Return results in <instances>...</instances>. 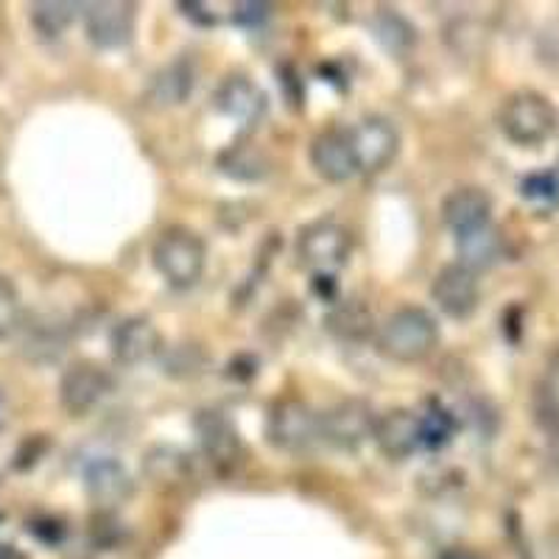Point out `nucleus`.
<instances>
[{
	"mask_svg": "<svg viewBox=\"0 0 559 559\" xmlns=\"http://www.w3.org/2000/svg\"><path fill=\"white\" fill-rule=\"evenodd\" d=\"M431 297L439 311L448 313L451 319H467L478 308V299H481L476 272H471L462 263H448L433 277Z\"/></svg>",
	"mask_w": 559,
	"mask_h": 559,
	"instance_id": "obj_10",
	"label": "nucleus"
},
{
	"mask_svg": "<svg viewBox=\"0 0 559 559\" xmlns=\"http://www.w3.org/2000/svg\"><path fill=\"white\" fill-rule=\"evenodd\" d=\"M210 356L204 353L199 344L182 342L177 347H168L166 356H163V367L171 378H185V381H191V378L202 376L204 367H207Z\"/></svg>",
	"mask_w": 559,
	"mask_h": 559,
	"instance_id": "obj_25",
	"label": "nucleus"
},
{
	"mask_svg": "<svg viewBox=\"0 0 559 559\" xmlns=\"http://www.w3.org/2000/svg\"><path fill=\"white\" fill-rule=\"evenodd\" d=\"M112 389V378L104 367L93 361H79L64 369L62 381H59V403L68 414L82 417L93 412Z\"/></svg>",
	"mask_w": 559,
	"mask_h": 559,
	"instance_id": "obj_9",
	"label": "nucleus"
},
{
	"mask_svg": "<svg viewBox=\"0 0 559 559\" xmlns=\"http://www.w3.org/2000/svg\"><path fill=\"white\" fill-rule=\"evenodd\" d=\"M456 249L462 266H467L471 272H481V269H489L501 258L503 238L492 224H487V227L473 229L467 236H459Z\"/></svg>",
	"mask_w": 559,
	"mask_h": 559,
	"instance_id": "obj_22",
	"label": "nucleus"
},
{
	"mask_svg": "<svg viewBox=\"0 0 559 559\" xmlns=\"http://www.w3.org/2000/svg\"><path fill=\"white\" fill-rule=\"evenodd\" d=\"M523 193H526L528 199H554L559 197V182L557 177H551V174H534V177H528L526 182H523Z\"/></svg>",
	"mask_w": 559,
	"mask_h": 559,
	"instance_id": "obj_30",
	"label": "nucleus"
},
{
	"mask_svg": "<svg viewBox=\"0 0 559 559\" xmlns=\"http://www.w3.org/2000/svg\"><path fill=\"white\" fill-rule=\"evenodd\" d=\"M79 7L76 3H59V0H48V3H34L32 7V26L43 37H59L68 32L76 20Z\"/></svg>",
	"mask_w": 559,
	"mask_h": 559,
	"instance_id": "obj_24",
	"label": "nucleus"
},
{
	"mask_svg": "<svg viewBox=\"0 0 559 559\" xmlns=\"http://www.w3.org/2000/svg\"><path fill=\"white\" fill-rule=\"evenodd\" d=\"M7 417H9V397L7 392H3V386H0V428L7 426Z\"/></svg>",
	"mask_w": 559,
	"mask_h": 559,
	"instance_id": "obj_32",
	"label": "nucleus"
},
{
	"mask_svg": "<svg viewBox=\"0 0 559 559\" xmlns=\"http://www.w3.org/2000/svg\"><path fill=\"white\" fill-rule=\"evenodd\" d=\"M349 249H353L349 229L331 218L306 224L297 236L299 263L317 274H333L342 269L349 258Z\"/></svg>",
	"mask_w": 559,
	"mask_h": 559,
	"instance_id": "obj_5",
	"label": "nucleus"
},
{
	"mask_svg": "<svg viewBox=\"0 0 559 559\" xmlns=\"http://www.w3.org/2000/svg\"><path fill=\"white\" fill-rule=\"evenodd\" d=\"M23 302L9 277H0V338L17 336L23 328Z\"/></svg>",
	"mask_w": 559,
	"mask_h": 559,
	"instance_id": "obj_26",
	"label": "nucleus"
},
{
	"mask_svg": "<svg viewBox=\"0 0 559 559\" xmlns=\"http://www.w3.org/2000/svg\"><path fill=\"white\" fill-rule=\"evenodd\" d=\"M498 129L515 146H543L559 129V112L554 102L537 90H518L503 98L498 109Z\"/></svg>",
	"mask_w": 559,
	"mask_h": 559,
	"instance_id": "obj_2",
	"label": "nucleus"
},
{
	"mask_svg": "<svg viewBox=\"0 0 559 559\" xmlns=\"http://www.w3.org/2000/svg\"><path fill=\"white\" fill-rule=\"evenodd\" d=\"M138 9L127 0H98L84 7V32L96 48L115 51L129 45L134 34Z\"/></svg>",
	"mask_w": 559,
	"mask_h": 559,
	"instance_id": "obj_8",
	"label": "nucleus"
},
{
	"mask_svg": "<svg viewBox=\"0 0 559 559\" xmlns=\"http://www.w3.org/2000/svg\"><path fill=\"white\" fill-rule=\"evenodd\" d=\"M534 419L551 437H559V392L551 383H540L534 392Z\"/></svg>",
	"mask_w": 559,
	"mask_h": 559,
	"instance_id": "obj_27",
	"label": "nucleus"
},
{
	"mask_svg": "<svg viewBox=\"0 0 559 559\" xmlns=\"http://www.w3.org/2000/svg\"><path fill=\"white\" fill-rule=\"evenodd\" d=\"M489 218H492V199L478 185H459L442 199V222L456 238L487 227Z\"/></svg>",
	"mask_w": 559,
	"mask_h": 559,
	"instance_id": "obj_14",
	"label": "nucleus"
},
{
	"mask_svg": "<svg viewBox=\"0 0 559 559\" xmlns=\"http://www.w3.org/2000/svg\"><path fill=\"white\" fill-rule=\"evenodd\" d=\"M349 143H353L358 171L378 174L392 166L401 152V132L383 115H367L349 129Z\"/></svg>",
	"mask_w": 559,
	"mask_h": 559,
	"instance_id": "obj_6",
	"label": "nucleus"
},
{
	"mask_svg": "<svg viewBox=\"0 0 559 559\" xmlns=\"http://www.w3.org/2000/svg\"><path fill=\"white\" fill-rule=\"evenodd\" d=\"M109 347L121 367H138L163 353V338H159L157 324L148 317H129L112 331Z\"/></svg>",
	"mask_w": 559,
	"mask_h": 559,
	"instance_id": "obj_13",
	"label": "nucleus"
},
{
	"mask_svg": "<svg viewBox=\"0 0 559 559\" xmlns=\"http://www.w3.org/2000/svg\"><path fill=\"white\" fill-rule=\"evenodd\" d=\"M439 344V324L426 308L403 306L389 313L378 328V349L381 356L397 364H417L428 358Z\"/></svg>",
	"mask_w": 559,
	"mask_h": 559,
	"instance_id": "obj_1",
	"label": "nucleus"
},
{
	"mask_svg": "<svg viewBox=\"0 0 559 559\" xmlns=\"http://www.w3.org/2000/svg\"><path fill=\"white\" fill-rule=\"evenodd\" d=\"M193 433H197L199 448L210 459V464H216L222 471L233 467L241 459V437L227 414L216 412V408H202L193 417Z\"/></svg>",
	"mask_w": 559,
	"mask_h": 559,
	"instance_id": "obj_11",
	"label": "nucleus"
},
{
	"mask_svg": "<svg viewBox=\"0 0 559 559\" xmlns=\"http://www.w3.org/2000/svg\"><path fill=\"white\" fill-rule=\"evenodd\" d=\"M378 414L361 397H347L322 414V439L336 451H358L376 437Z\"/></svg>",
	"mask_w": 559,
	"mask_h": 559,
	"instance_id": "obj_7",
	"label": "nucleus"
},
{
	"mask_svg": "<svg viewBox=\"0 0 559 559\" xmlns=\"http://www.w3.org/2000/svg\"><path fill=\"white\" fill-rule=\"evenodd\" d=\"M313 171L322 179L333 185L347 182L353 174H358L356 154H353V143H349V129H324L311 140L308 148Z\"/></svg>",
	"mask_w": 559,
	"mask_h": 559,
	"instance_id": "obj_12",
	"label": "nucleus"
},
{
	"mask_svg": "<svg viewBox=\"0 0 559 559\" xmlns=\"http://www.w3.org/2000/svg\"><path fill=\"white\" fill-rule=\"evenodd\" d=\"M266 437L274 448L302 453L322 439V414L299 397H280L266 414Z\"/></svg>",
	"mask_w": 559,
	"mask_h": 559,
	"instance_id": "obj_4",
	"label": "nucleus"
},
{
	"mask_svg": "<svg viewBox=\"0 0 559 559\" xmlns=\"http://www.w3.org/2000/svg\"><path fill=\"white\" fill-rule=\"evenodd\" d=\"M233 17H236V23H241V26H247V28L261 26L263 20L269 17V7L266 3H238L236 12H233Z\"/></svg>",
	"mask_w": 559,
	"mask_h": 559,
	"instance_id": "obj_31",
	"label": "nucleus"
},
{
	"mask_svg": "<svg viewBox=\"0 0 559 559\" xmlns=\"http://www.w3.org/2000/svg\"><path fill=\"white\" fill-rule=\"evenodd\" d=\"M324 324L338 342H367L376 333V317L361 299H338L331 313H328V319H324Z\"/></svg>",
	"mask_w": 559,
	"mask_h": 559,
	"instance_id": "obj_19",
	"label": "nucleus"
},
{
	"mask_svg": "<svg viewBox=\"0 0 559 559\" xmlns=\"http://www.w3.org/2000/svg\"><path fill=\"white\" fill-rule=\"evenodd\" d=\"M188 456L171 451V448H159L157 453H152L146 462V473L152 476V481H182V473L188 471Z\"/></svg>",
	"mask_w": 559,
	"mask_h": 559,
	"instance_id": "obj_28",
	"label": "nucleus"
},
{
	"mask_svg": "<svg viewBox=\"0 0 559 559\" xmlns=\"http://www.w3.org/2000/svg\"><path fill=\"white\" fill-rule=\"evenodd\" d=\"M152 263L157 274L174 288L197 286L207 263V247L188 227H168L152 247Z\"/></svg>",
	"mask_w": 559,
	"mask_h": 559,
	"instance_id": "obj_3",
	"label": "nucleus"
},
{
	"mask_svg": "<svg viewBox=\"0 0 559 559\" xmlns=\"http://www.w3.org/2000/svg\"><path fill=\"white\" fill-rule=\"evenodd\" d=\"M84 487H87V496L104 509L121 507L132 496V478H129L127 467L109 456L93 459L84 467Z\"/></svg>",
	"mask_w": 559,
	"mask_h": 559,
	"instance_id": "obj_16",
	"label": "nucleus"
},
{
	"mask_svg": "<svg viewBox=\"0 0 559 559\" xmlns=\"http://www.w3.org/2000/svg\"><path fill=\"white\" fill-rule=\"evenodd\" d=\"M372 34H376L378 45L383 51L392 53L394 59H403L414 51L417 45V28L408 17H403L394 9H378L372 17Z\"/></svg>",
	"mask_w": 559,
	"mask_h": 559,
	"instance_id": "obj_21",
	"label": "nucleus"
},
{
	"mask_svg": "<svg viewBox=\"0 0 559 559\" xmlns=\"http://www.w3.org/2000/svg\"><path fill=\"white\" fill-rule=\"evenodd\" d=\"M419 426H423V445L439 448L445 445L453 433V419L445 408H428L426 417H419Z\"/></svg>",
	"mask_w": 559,
	"mask_h": 559,
	"instance_id": "obj_29",
	"label": "nucleus"
},
{
	"mask_svg": "<svg viewBox=\"0 0 559 559\" xmlns=\"http://www.w3.org/2000/svg\"><path fill=\"white\" fill-rule=\"evenodd\" d=\"M378 451L383 453L392 462H403L412 453H417L423 448V426H419V417L408 408H392L383 417H378L376 437Z\"/></svg>",
	"mask_w": 559,
	"mask_h": 559,
	"instance_id": "obj_15",
	"label": "nucleus"
},
{
	"mask_svg": "<svg viewBox=\"0 0 559 559\" xmlns=\"http://www.w3.org/2000/svg\"><path fill=\"white\" fill-rule=\"evenodd\" d=\"M439 559H478L476 554H471V551H462V548H456V551H448V554H442V557Z\"/></svg>",
	"mask_w": 559,
	"mask_h": 559,
	"instance_id": "obj_33",
	"label": "nucleus"
},
{
	"mask_svg": "<svg viewBox=\"0 0 559 559\" xmlns=\"http://www.w3.org/2000/svg\"><path fill=\"white\" fill-rule=\"evenodd\" d=\"M0 559H23L12 546H0Z\"/></svg>",
	"mask_w": 559,
	"mask_h": 559,
	"instance_id": "obj_34",
	"label": "nucleus"
},
{
	"mask_svg": "<svg viewBox=\"0 0 559 559\" xmlns=\"http://www.w3.org/2000/svg\"><path fill=\"white\" fill-rule=\"evenodd\" d=\"M193 84H197V70H193L191 59H174V62L163 64V68L148 79L146 98L152 107L168 109L179 107L182 102H188L193 93Z\"/></svg>",
	"mask_w": 559,
	"mask_h": 559,
	"instance_id": "obj_17",
	"label": "nucleus"
},
{
	"mask_svg": "<svg viewBox=\"0 0 559 559\" xmlns=\"http://www.w3.org/2000/svg\"><path fill=\"white\" fill-rule=\"evenodd\" d=\"M23 333V356L32 358L37 364L57 361L64 353V344H68V333H64L62 324L51 322V319H37V322H23L20 328Z\"/></svg>",
	"mask_w": 559,
	"mask_h": 559,
	"instance_id": "obj_20",
	"label": "nucleus"
},
{
	"mask_svg": "<svg viewBox=\"0 0 559 559\" xmlns=\"http://www.w3.org/2000/svg\"><path fill=\"white\" fill-rule=\"evenodd\" d=\"M218 166L227 177L241 179V182H258V179L266 177L269 171V159L266 154L261 152L252 143H236V146H229L227 152L218 157Z\"/></svg>",
	"mask_w": 559,
	"mask_h": 559,
	"instance_id": "obj_23",
	"label": "nucleus"
},
{
	"mask_svg": "<svg viewBox=\"0 0 559 559\" xmlns=\"http://www.w3.org/2000/svg\"><path fill=\"white\" fill-rule=\"evenodd\" d=\"M213 102H216L218 112L227 115V118H236V121H254L266 107L263 90L243 73L224 76L216 93H213Z\"/></svg>",
	"mask_w": 559,
	"mask_h": 559,
	"instance_id": "obj_18",
	"label": "nucleus"
}]
</instances>
